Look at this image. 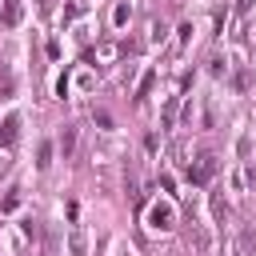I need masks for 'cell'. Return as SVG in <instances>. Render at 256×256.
I'll return each instance as SVG.
<instances>
[{"label": "cell", "instance_id": "obj_9", "mask_svg": "<svg viewBox=\"0 0 256 256\" xmlns=\"http://www.w3.org/2000/svg\"><path fill=\"white\" fill-rule=\"evenodd\" d=\"M148 88H152V72L140 80V88H136V100H144V96H148Z\"/></svg>", "mask_w": 256, "mask_h": 256}, {"label": "cell", "instance_id": "obj_5", "mask_svg": "<svg viewBox=\"0 0 256 256\" xmlns=\"http://www.w3.org/2000/svg\"><path fill=\"white\" fill-rule=\"evenodd\" d=\"M176 112H180V100L172 96V100L164 104V120H160V124H164V128H172V124H176Z\"/></svg>", "mask_w": 256, "mask_h": 256}, {"label": "cell", "instance_id": "obj_6", "mask_svg": "<svg viewBox=\"0 0 256 256\" xmlns=\"http://www.w3.org/2000/svg\"><path fill=\"white\" fill-rule=\"evenodd\" d=\"M20 20V0H8L4 4V24H16Z\"/></svg>", "mask_w": 256, "mask_h": 256}, {"label": "cell", "instance_id": "obj_10", "mask_svg": "<svg viewBox=\"0 0 256 256\" xmlns=\"http://www.w3.org/2000/svg\"><path fill=\"white\" fill-rule=\"evenodd\" d=\"M128 16H132V8H128V4H120V8H116V16H112V20H116V24H124V20H128Z\"/></svg>", "mask_w": 256, "mask_h": 256}, {"label": "cell", "instance_id": "obj_3", "mask_svg": "<svg viewBox=\"0 0 256 256\" xmlns=\"http://www.w3.org/2000/svg\"><path fill=\"white\" fill-rule=\"evenodd\" d=\"M16 128H20V120H16V116H8V120L0 124V144H4V148H12V144H16Z\"/></svg>", "mask_w": 256, "mask_h": 256}, {"label": "cell", "instance_id": "obj_2", "mask_svg": "<svg viewBox=\"0 0 256 256\" xmlns=\"http://www.w3.org/2000/svg\"><path fill=\"white\" fill-rule=\"evenodd\" d=\"M176 224V212H172V204H152L148 208V228H160V232H168Z\"/></svg>", "mask_w": 256, "mask_h": 256}, {"label": "cell", "instance_id": "obj_4", "mask_svg": "<svg viewBox=\"0 0 256 256\" xmlns=\"http://www.w3.org/2000/svg\"><path fill=\"white\" fill-rule=\"evenodd\" d=\"M56 148H60V156L68 160V156H72V148H76V128H64V132H60V140H56Z\"/></svg>", "mask_w": 256, "mask_h": 256}, {"label": "cell", "instance_id": "obj_1", "mask_svg": "<svg viewBox=\"0 0 256 256\" xmlns=\"http://www.w3.org/2000/svg\"><path fill=\"white\" fill-rule=\"evenodd\" d=\"M212 176H216V156H212V152H204L196 164H188V180H192V184H208Z\"/></svg>", "mask_w": 256, "mask_h": 256}, {"label": "cell", "instance_id": "obj_8", "mask_svg": "<svg viewBox=\"0 0 256 256\" xmlns=\"http://www.w3.org/2000/svg\"><path fill=\"white\" fill-rule=\"evenodd\" d=\"M72 252H76V256H84V232H80V228L72 232Z\"/></svg>", "mask_w": 256, "mask_h": 256}, {"label": "cell", "instance_id": "obj_11", "mask_svg": "<svg viewBox=\"0 0 256 256\" xmlns=\"http://www.w3.org/2000/svg\"><path fill=\"white\" fill-rule=\"evenodd\" d=\"M248 8H252V0H236V16H244Z\"/></svg>", "mask_w": 256, "mask_h": 256}, {"label": "cell", "instance_id": "obj_7", "mask_svg": "<svg viewBox=\"0 0 256 256\" xmlns=\"http://www.w3.org/2000/svg\"><path fill=\"white\" fill-rule=\"evenodd\" d=\"M36 164H40V168L52 164V144H40V160H36Z\"/></svg>", "mask_w": 256, "mask_h": 256}]
</instances>
